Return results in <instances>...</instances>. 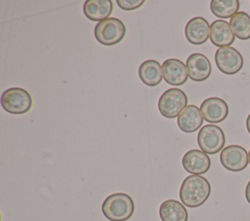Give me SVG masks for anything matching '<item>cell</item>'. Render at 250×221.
Returning <instances> with one entry per match:
<instances>
[{
  "instance_id": "obj_1",
  "label": "cell",
  "mask_w": 250,
  "mask_h": 221,
  "mask_svg": "<svg viewBox=\"0 0 250 221\" xmlns=\"http://www.w3.org/2000/svg\"><path fill=\"white\" fill-rule=\"evenodd\" d=\"M211 186L209 181L200 175L186 177L180 188V200L188 207H198L209 198Z\"/></svg>"
},
{
  "instance_id": "obj_2",
  "label": "cell",
  "mask_w": 250,
  "mask_h": 221,
  "mask_svg": "<svg viewBox=\"0 0 250 221\" xmlns=\"http://www.w3.org/2000/svg\"><path fill=\"white\" fill-rule=\"evenodd\" d=\"M135 210L132 198L125 193L111 194L102 204L103 214L110 221H126Z\"/></svg>"
},
{
  "instance_id": "obj_3",
  "label": "cell",
  "mask_w": 250,
  "mask_h": 221,
  "mask_svg": "<svg viewBox=\"0 0 250 221\" xmlns=\"http://www.w3.org/2000/svg\"><path fill=\"white\" fill-rule=\"evenodd\" d=\"M125 24L116 18H108L97 23L94 29L96 40L104 46L118 44L125 36Z\"/></svg>"
},
{
  "instance_id": "obj_4",
  "label": "cell",
  "mask_w": 250,
  "mask_h": 221,
  "mask_svg": "<svg viewBox=\"0 0 250 221\" xmlns=\"http://www.w3.org/2000/svg\"><path fill=\"white\" fill-rule=\"evenodd\" d=\"M1 105L10 114H24L32 106V98L27 91L22 88H10L1 95Z\"/></svg>"
},
{
  "instance_id": "obj_5",
  "label": "cell",
  "mask_w": 250,
  "mask_h": 221,
  "mask_svg": "<svg viewBox=\"0 0 250 221\" xmlns=\"http://www.w3.org/2000/svg\"><path fill=\"white\" fill-rule=\"evenodd\" d=\"M187 104V94L180 89L172 88L161 94L158 100V110L162 116L173 119L181 114Z\"/></svg>"
},
{
  "instance_id": "obj_6",
  "label": "cell",
  "mask_w": 250,
  "mask_h": 221,
  "mask_svg": "<svg viewBox=\"0 0 250 221\" xmlns=\"http://www.w3.org/2000/svg\"><path fill=\"white\" fill-rule=\"evenodd\" d=\"M225 134L223 129L215 125L203 126L197 134V143L201 151L206 154H216L225 145Z\"/></svg>"
},
{
  "instance_id": "obj_7",
  "label": "cell",
  "mask_w": 250,
  "mask_h": 221,
  "mask_svg": "<svg viewBox=\"0 0 250 221\" xmlns=\"http://www.w3.org/2000/svg\"><path fill=\"white\" fill-rule=\"evenodd\" d=\"M215 62L221 72L226 75H233L242 68L243 57L236 49L224 47L216 51Z\"/></svg>"
},
{
  "instance_id": "obj_8",
  "label": "cell",
  "mask_w": 250,
  "mask_h": 221,
  "mask_svg": "<svg viewBox=\"0 0 250 221\" xmlns=\"http://www.w3.org/2000/svg\"><path fill=\"white\" fill-rule=\"evenodd\" d=\"M222 166L230 171H241L246 168L249 158L245 148L239 145H229L220 154Z\"/></svg>"
},
{
  "instance_id": "obj_9",
  "label": "cell",
  "mask_w": 250,
  "mask_h": 221,
  "mask_svg": "<svg viewBox=\"0 0 250 221\" xmlns=\"http://www.w3.org/2000/svg\"><path fill=\"white\" fill-rule=\"evenodd\" d=\"M203 119L211 124L223 122L229 114L227 102L220 97H208L200 105Z\"/></svg>"
},
{
  "instance_id": "obj_10",
  "label": "cell",
  "mask_w": 250,
  "mask_h": 221,
  "mask_svg": "<svg viewBox=\"0 0 250 221\" xmlns=\"http://www.w3.org/2000/svg\"><path fill=\"white\" fill-rule=\"evenodd\" d=\"M188 78L194 82H202L209 78L212 71L210 60L202 54H191L187 59Z\"/></svg>"
},
{
  "instance_id": "obj_11",
  "label": "cell",
  "mask_w": 250,
  "mask_h": 221,
  "mask_svg": "<svg viewBox=\"0 0 250 221\" xmlns=\"http://www.w3.org/2000/svg\"><path fill=\"white\" fill-rule=\"evenodd\" d=\"M186 171L193 175H200L207 172L211 166L210 158L201 150L192 149L188 151L182 160Z\"/></svg>"
},
{
  "instance_id": "obj_12",
  "label": "cell",
  "mask_w": 250,
  "mask_h": 221,
  "mask_svg": "<svg viewBox=\"0 0 250 221\" xmlns=\"http://www.w3.org/2000/svg\"><path fill=\"white\" fill-rule=\"evenodd\" d=\"M164 81L172 86H181L188 80V70L185 63L177 58H168L162 63Z\"/></svg>"
},
{
  "instance_id": "obj_13",
  "label": "cell",
  "mask_w": 250,
  "mask_h": 221,
  "mask_svg": "<svg viewBox=\"0 0 250 221\" xmlns=\"http://www.w3.org/2000/svg\"><path fill=\"white\" fill-rule=\"evenodd\" d=\"M185 35L187 40L192 45L204 44L210 36V25L204 18H192L186 25Z\"/></svg>"
},
{
  "instance_id": "obj_14",
  "label": "cell",
  "mask_w": 250,
  "mask_h": 221,
  "mask_svg": "<svg viewBox=\"0 0 250 221\" xmlns=\"http://www.w3.org/2000/svg\"><path fill=\"white\" fill-rule=\"evenodd\" d=\"M234 34L229 23L223 19L214 20L210 26V40L214 46L219 48L229 47L234 41Z\"/></svg>"
},
{
  "instance_id": "obj_15",
  "label": "cell",
  "mask_w": 250,
  "mask_h": 221,
  "mask_svg": "<svg viewBox=\"0 0 250 221\" xmlns=\"http://www.w3.org/2000/svg\"><path fill=\"white\" fill-rule=\"evenodd\" d=\"M203 123L200 109L195 105H188L178 116L177 124L184 132H193L197 130Z\"/></svg>"
},
{
  "instance_id": "obj_16",
  "label": "cell",
  "mask_w": 250,
  "mask_h": 221,
  "mask_svg": "<svg viewBox=\"0 0 250 221\" xmlns=\"http://www.w3.org/2000/svg\"><path fill=\"white\" fill-rule=\"evenodd\" d=\"M113 5L110 0H87L83 6V13L90 20L102 21L108 18Z\"/></svg>"
},
{
  "instance_id": "obj_17",
  "label": "cell",
  "mask_w": 250,
  "mask_h": 221,
  "mask_svg": "<svg viewBox=\"0 0 250 221\" xmlns=\"http://www.w3.org/2000/svg\"><path fill=\"white\" fill-rule=\"evenodd\" d=\"M139 77L145 85L155 87L162 80V66L154 59L145 60L139 67Z\"/></svg>"
},
{
  "instance_id": "obj_18",
  "label": "cell",
  "mask_w": 250,
  "mask_h": 221,
  "mask_svg": "<svg viewBox=\"0 0 250 221\" xmlns=\"http://www.w3.org/2000/svg\"><path fill=\"white\" fill-rule=\"evenodd\" d=\"M162 221H188V214L184 204L176 200L164 201L159 207Z\"/></svg>"
},
{
  "instance_id": "obj_19",
  "label": "cell",
  "mask_w": 250,
  "mask_h": 221,
  "mask_svg": "<svg viewBox=\"0 0 250 221\" xmlns=\"http://www.w3.org/2000/svg\"><path fill=\"white\" fill-rule=\"evenodd\" d=\"M231 30L238 39H250V16L245 12L236 13L229 21Z\"/></svg>"
},
{
  "instance_id": "obj_20",
  "label": "cell",
  "mask_w": 250,
  "mask_h": 221,
  "mask_svg": "<svg viewBox=\"0 0 250 221\" xmlns=\"http://www.w3.org/2000/svg\"><path fill=\"white\" fill-rule=\"evenodd\" d=\"M238 0H212L210 3L212 14L220 18H231L238 13Z\"/></svg>"
},
{
  "instance_id": "obj_21",
  "label": "cell",
  "mask_w": 250,
  "mask_h": 221,
  "mask_svg": "<svg viewBox=\"0 0 250 221\" xmlns=\"http://www.w3.org/2000/svg\"><path fill=\"white\" fill-rule=\"evenodd\" d=\"M118 7L125 11H133L140 8L145 1L144 0H116Z\"/></svg>"
},
{
  "instance_id": "obj_22",
  "label": "cell",
  "mask_w": 250,
  "mask_h": 221,
  "mask_svg": "<svg viewBox=\"0 0 250 221\" xmlns=\"http://www.w3.org/2000/svg\"><path fill=\"white\" fill-rule=\"evenodd\" d=\"M245 198H246V201L248 202V203L250 204V180L248 181L246 188H245Z\"/></svg>"
},
{
  "instance_id": "obj_23",
  "label": "cell",
  "mask_w": 250,
  "mask_h": 221,
  "mask_svg": "<svg viewBox=\"0 0 250 221\" xmlns=\"http://www.w3.org/2000/svg\"><path fill=\"white\" fill-rule=\"evenodd\" d=\"M246 129L250 134V114L247 116V119H246Z\"/></svg>"
},
{
  "instance_id": "obj_24",
  "label": "cell",
  "mask_w": 250,
  "mask_h": 221,
  "mask_svg": "<svg viewBox=\"0 0 250 221\" xmlns=\"http://www.w3.org/2000/svg\"><path fill=\"white\" fill-rule=\"evenodd\" d=\"M248 158H249V164H250V150L248 152Z\"/></svg>"
}]
</instances>
